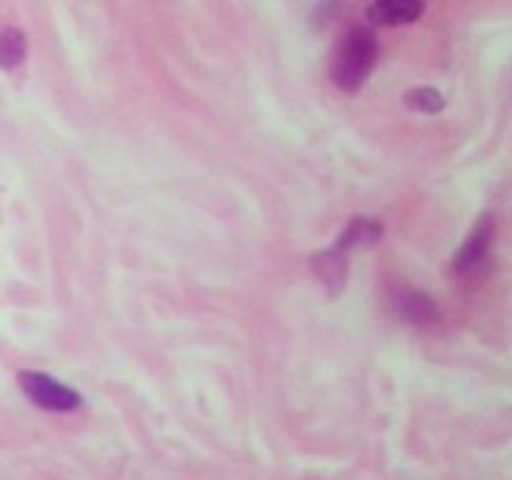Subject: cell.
<instances>
[{
	"label": "cell",
	"instance_id": "obj_1",
	"mask_svg": "<svg viewBox=\"0 0 512 480\" xmlns=\"http://www.w3.org/2000/svg\"><path fill=\"white\" fill-rule=\"evenodd\" d=\"M378 60V40L368 25H353L345 33L333 65H330V78L345 93H358L368 80L370 70Z\"/></svg>",
	"mask_w": 512,
	"mask_h": 480
},
{
	"label": "cell",
	"instance_id": "obj_2",
	"mask_svg": "<svg viewBox=\"0 0 512 480\" xmlns=\"http://www.w3.org/2000/svg\"><path fill=\"white\" fill-rule=\"evenodd\" d=\"M18 385L25 393V398L43 410L68 413V410H75L83 405L80 393H75L73 388L63 385L60 380L50 378V375L38 373V370H20Z\"/></svg>",
	"mask_w": 512,
	"mask_h": 480
},
{
	"label": "cell",
	"instance_id": "obj_3",
	"mask_svg": "<svg viewBox=\"0 0 512 480\" xmlns=\"http://www.w3.org/2000/svg\"><path fill=\"white\" fill-rule=\"evenodd\" d=\"M495 238V218L493 215H483L478 220V225L473 228V233L468 235V240L463 243V248L458 250V255L453 258V270L455 273H468L475 265L483 263V258L488 255L490 245Z\"/></svg>",
	"mask_w": 512,
	"mask_h": 480
},
{
	"label": "cell",
	"instance_id": "obj_4",
	"mask_svg": "<svg viewBox=\"0 0 512 480\" xmlns=\"http://www.w3.org/2000/svg\"><path fill=\"white\" fill-rule=\"evenodd\" d=\"M425 5L420 0H380V3H373L365 15H368L370 25H410L423 15Z\"/></svg>",
	"mask_w": 512,
	"mask_h": 480
},
{
	"label": "cell",
	"instance_id": "obj_5",
	"mask_svg": "<svg viewBox=\"0 0 512 480\" xmlns=\"http://www.w3.org/2000/svg\"><path fill=\"white\" fill-rule=\"evenodd\" d=\"M313 268L318 273V278L325 283L330 295L343 293L345 280H348V253H343V250H338L333 245V248L315 255Z\"/></svg>",
	"mask_w": 512,
	"mask_h": 480
},
{
	"label": "cell",
	"instance_id": "obj_6",
	"mask_svg": "<svg viewBox=\"0 0 512 480\" xmlns=\"http://www.w3.org/2000/svg\"><path fill=\"white\" fill-rule=\"evenodd\" d=\"M380 238H383V225H380V220L358 215V218L350 220L348 228L340 233L335 248L343 250V253H350V250L358 248H373Z\"/></svg>",
	"mask_w": 512,
	"mask_h": 480
},
{
	"label": "cell",
	"instance_id": "obj_7",
	"mask_svg": "<svg viewBox=\"0 0 512 480\" xmlns=\"http://www.w3.org/2000/svg\"><path fill=\"white\" fill-rule=\"evenodd\" d=\"M400 313H403L405 320L415 325H433L438 320L440 310L430 295L413 290V293H405L400 298Z\"/></svg>",
	"mask_w": 512,
	"mask_h": 480
},
{
	"label": "cell",
	"instance_id": "obj_8",
	"mask_svg": "<svg viewBox=\"0 0 512 480\" xmlns=\"http://www.w3.org/2000/svg\"><path fill=\"white\" fill-rule=\"evenodd\" d=\"M28 55V40L18 28H0V68L13 70L23 65Z\"/></svg>",
	"mask_w": 512,
	"mask_h": 480
},
{
	"label": "cell",
	"instance_id": "obj_9",
	"mask_svg": "<svg viewBox=\"0 0 512 480\" xmlns=\"http://www.w3.org/2000/svg\"><path fill=\"white\" fill-rule=\"evenodd\" d=\"M405 105L413 110H420V113L433 115V113H440V110L445 108V98L440 90L423 85V88H415V90H410V93H405Z\"/></svg>",
	"mask_w": 512,
	"mask_h": 480
}]
</instances>
